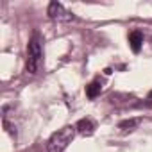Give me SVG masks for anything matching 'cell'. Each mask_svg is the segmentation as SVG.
I'll return each instance as SVG.
<instances>
[{
	"label": "cell",
	"mask_w": 152,
	"mask_h": 152,
	"mask_svg": "<svg viewBox=\"0 0 152 152\" xmlns=\"http://www.w3.org/2000/svg\"><path fill=\"white\" fill-rule=\"evenodd\" d=\"M41 57H43V50H41V38L39 34H34L27 45V72L29 73H36L39 64H41Z\"/></svg>",
	"instance_id": "7a4b0ae2"
},
{
	"label": "cell",
	"mask_w": 152,
	"mask_h": 152,
	"mask_svg": "<svg viewBox=\"0 0 152 152\" xmlns=\"http://www.w3.org/2000/svg\"><path fill=\"white\" fill-rule=\"evenodd\" d=\"M75 129H77V132L83 134V136H91V134L95 132V125H93V122L88 120V118L79 120L77 124H75Z\"/></svg>",
	"instance_id": "277c9868"
},
{
	"label": "cell",
	"mask_w": 152,
	"mask_h": 152,
	"mask_svg": "<svg viewBox=\"0 0 152 152\" xmlns=\"http://www.w3.org/2000/svg\"><path fill=\"white\" fill-rule=\"evenodd\" d=\"M48 16L52 20H57V22H72V20H75V16L72 13H68L64 9V6L59 4V2H50L48 4Z\"/></svg>",
	"instance_id": "3957f363"
},
{
	"label": "cell",
	"mask_w": 152,
	"mask_h": 152,
	"mask_svg": "<svg viewBox=\"0 0 152 152\" xmlns=\"http://www.w3.org/2000/svg\"><path fill=\"white\" fill-rule=\"evenodd\" d=\"M136 120H125V122H122L120 124V129H124V131H132L134 127H136Z\"/></svg>",
	"instance_id": "52a82bcc"
},
{
	"label": "cell",
	"mask_w": 152,
	"mask_h": 152,
	"mask_svg": "<svg viewBox=\"0 0 152 152\" xmlns=\"http://www.w3.org/2000/svg\"><path fill=\"white\" fill-rule=\"evenodd\" d=\"M148 100H152V91H150V93H148Z\"/></svg>",
	"instance_id": "ba28073f"
},
{
	"label": "cell",
	"mask_w": 152,
	"mask_h": 152,
	"mask_svg": "<svg viewBox=\"0 0 152 152\" xmlns=\"http://www.w3.org/2000/svg\"><path fill=\"white\" fill-rule=\"evenodd\" d=\"M100 90H102V83H100V79H95L93 83H90V84L86 86V95H88L90 99H95V97L100 93Z\"/></svg>",
	"instance_id": "8992f818"
},
{
	"label": "cell",
	"mask_w": 152,
	"mask_h": 152,
	"mask_svg": "<svg viewBox=\"0 0 152 152\" xmlns=\"http://www.w3.org/2000/svg\"><path fill=\"white\" fill-rule=\"evenodd\" d=\"M129 45H131V48H132V52H140L141 50V45H143V34L140 32V31H132L131 34H129Z\"/></svg>",
	"instance_id": "5b68a950"
},
{
	"label": "cell",
	"mask_w": 152,
	"mask_h": 152,
	"mask_svg": "<svg viewBox=\"0 0 152 152\" xmlns=\"http://www.w3.org/2000/svg\"><path fill=\"white\" fill-rule=\"evenodd\" d=\"M75 132H77L75 125H66V127L59 129L57 132H54L47 141L48 152H64L68 148V145L72 143V140L75 138Z\"/></svg>",
	"instance_id": "6da1fadb"
}]
</instances>
